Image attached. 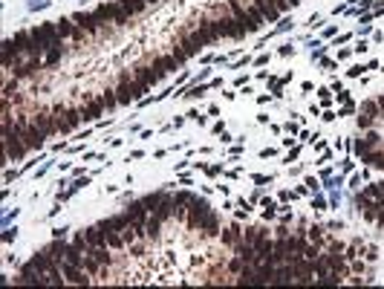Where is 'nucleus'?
<instances>
[{
  "label": "nucleus",
  "mask_w": 384,
  "mask_h": 289,
  "mask_svg": "<svg viewBox=\"0 0 384 289\" xmlns=\"http://www.w3.org/2000/svg\"><path fill=\"white\" fill-rule=\"evenodd\" d=\"M228 6H231V12L237 15V21L243 23V29H246V32H257V29H260L263 18H260V12H257V9H243V3H240V0H228Z\"/></svg>",
  "instance_id": "nucleus-1"
},
{
  "label": "nucleus",
  "mask_w": 384,
  "mask_h": 289,
  "mask_svg": "<svg viewBox=\"0 0 384 289\" xmlns=\"http://www.w3.org/2000/svg\"><path fill=\"white\" fill-rule=\"evenodd\" d=\"M145 90H148V84H142V81H130V78H125V84H122V87H119L116 93H119V101H122V104H128L130 98H139L142 93H145Z\"/></svg>",
  "instance_id": "nucleus-2"
},
{
  "label": "nucleus",
  "mask_w": 384,
  "mask_h": 289,
  "mask_svg": "<svg viewBox=\"0 0 384 289\" xmlns=\"http://www.w3.org/2000/svg\"><path fill=\"white\" fill-rule=\"evenodd\" d=\"M214 26H217V32H220V35H228V38H243V35H246L243 23H240V21H231V18H223V21H217Z\"/></svg>",
  "instance_id": "nucleus-3"
},
{
  "label": "nucleus",
  "mask_w": 384,
  "mask_h": 289,
  "mask_svg": "<svg viewBox=\"0 0 384 289\" xmlns=\"http://www.w3.org/2000/svg\"><path fill=\"white\" fill-rule=\"evenodd\" d=\"M255 9L260 12V18H263V21H269V23L280 18V9H277V3H275V0H255Z\"/></svg>",
  "instance_id": "nucleus-4"
},
{
  "label": "nucleus",
  "mask_w": 384,
  "mask_h": 289,
  "mask_svg": "<svg viewBox=\"0 0 384 289\" xmlns=\"http://www.w3.org/2000/svg\"><path fill=\"white\" fill-rule=\"evenodd\" d=\"M84 240H87V252H90V249H104V246H107L104 228H87V231H84Z\"/></svg>",
  "instance_id": "nucleus-5"
},
{
  "label": "nucleus",
  "mask_w": 384,
  "mask_h": 289,
  "mask_svg": "<svg viewBox=\"0 0 384 289\" xmlns=\"http://www.w3.org/2000/svg\"><path fill=\"white\" fill-rule=\"evenodd\" d=\"M78 122H81L78 113H61V116H55V130H58V133H69Z\"/></svg>",
  "instance_id": "nucleus-6"
},
{
  "label": "nucleus",
  "mask_w": 384,
  "mask_h": 289,
  "mask_svg": "<svg viewBox=\"0 0 384 289\" xmlns=\"http://www.w3.org/2000/svg\"><path fill=\"white\" fill-rule=\"evenodd\" d=\"M72 21H78V26H81L87 35H93L98 29V21H101V18H98V15H90V12H78Z\"/></svg>",
  "instance_id": "nucleus-7"
},
{
  "label": "nucleus",
  "mask_w": 384,
  "mask_h": 289,
  "mask_svg": "<svg viewBox=\"0 0 384 289\" xmlns=\"http://www.w3.org/2000/svg\"><path fill=\"white\" fill-rule=\"evenodd\" d=\"M64 275L72 281V284H84V287L90 284V278L81 272V266H72V263H66V260H64Z\"/></svg>",
  "instance_id": "nucleus-8"
},
{
  "label": "nucleus",
  "mask_w": 384,
  "mask_h": 289,
  "mask_svg": "<svg viewBox=\"0 0 384 289\" xmlns=\"http://www.w3.org/2000/svg\"><path fill=\"white\" fill-rule=\"evenodd\" d=\"M136 78H139L142 84H148V87H150V84H156V81H159L162 75L156 72V67H150V69H145V67H139V69H136Z\"/></svg>",
  "instance_id": "nucleus-9"
},
{
  "label": "nucleus",
  "mask_w": 384,
  "mask_h": 289,
  "mask_svg": "<svg viewBox=\"0 0 384 289\" xmlns=\"http://www.w3.org/2000/svg\"><path fill=\"white\" fill-rule=\"evenodd\" d=\"M101 110H104V104H101V101H96V104H87V107L81 110V119H84V122H90V119L101 116Z\"/></svg>",
  "instance_id": "nucleus-10"
},
{
  "label": "nucleus",
  "mask_w": 384,
  "mask_h": 289,
  "mask_svg": "<svg viewBox=\"0 0 384 289\" xmlns=\"http://www.w3.org/2000/svg\"><path fill=\"white\" fill-rule=\"evenodd\" d=\"M122 9H125L128 15H139V12L145 9V0H122Z\"/></svg>",
  "instance_id": "nucleus-11"
},
{
  "label": "nucleus",
  "mask_w": 384,
  "mask_h": 289,
  "mask_svg": "<svg viewBox=\"0 0 384 289\" xmlns=\"http://www.w3.org/2000/svg\"><path fill=\"white\" fill-rule=\"evenodd\" d=\"M263 237H266V231H263V228H249V231H246V240H249L255 249L263 243Z\"/></svg>",
  "instance_id": "nucleus-12"
},
{
  "label": "nucleus",
  "mask_w": 384,
  "mask_h": 289,
  "mask_svg": "<svg viewBox=\"0 0 384 289\" xmlns=\"http://www.w3.org/2000/svg\"><path fill=\"white\" fill-rule=\"evenodd\" d=\"M66 249H69V246H64V243H52V246H49V249H46V252H49V255L55 257V260H64V255H66Z\"/></svg>",
  "instance_id": "nucleus-13"
},
{
  "label": "nucleus",
  "mask_w": 384,
  "mask_h": 289,
  "mask_svg": "<svg viewBox=\"0 0 384 289\" xmlns=\"http://www.w3.org/2000/svg\"><path fill=\"white\" fill-rule=\"evenodd\" d=\"M148 237H159V220H148Z\"/></svg>",
  "instance_id": "nucleus-14"
},
{
  "label": "nucleus",
  "mask_w": 384,
  "mask_h": 289,
  "mask_svg": "<svg viewBox=\"0 0 384 289\" xmlns=\"http://www.w3.org/2000/svg\"><path fill=\"white\" fill-rule=\"evenodd\" d=\"M237 237H240V231H237V228H228V234H225V243H237Z\"/></svg>",
  "instance_id": "nucleus-15"
},
{
  "label": "nucleus",
  "mask_w": 384,
  "mask_h": 289,
  "mask_svg": "<svg viewBox=\"0 0 384 289\" xmlns=\"http://www.w3.org/2000/svg\"><path fill=\"white\" fill-rule=\"evenodd\" d=\"M116 101H119V98H113V96H110V93H107V96L101 98V104H104V107H113Z\"/></svg>",
  "instance_id": "nucleus-16"
},
{
  "label": "nucleus",
  "mask_w": 384,
  "mask_h": 289,
  "mask_svg": "<svg viewBox=\"0 0 384 289\" xmlns=\"http://www.w3.org/2000/svg\"><path fill=\"white\" fill-rule=\"evenodd\" d=\"M309 237H312L315 243H318V240H320V228H318V225H315V228H309Z\"/></svg>",
  "instance_id": "nucleus-17"
},
{
  "label": "nucleus",
  "mask_w": 384,
  "mask_h": 289,
  "mask_svg": "<svg viewBox=\"0 0 384 289\" xmlns=\"http://www.w3.org/2000/svg\"><path fill=\"white\" fill-rule=\"evenodd\" d=\"M289 3H292V6H295V3H298V0H289Z\"/></svg>",
  "instance_id": "nucleus-18"
},
{
  "label": "nucleus",
  "mask_w": 384,
  "mask_h": 289,
  "mask_svg": "<svg viewBox=\"0 0 384 289\" xmlns=\"http://www.w3.org/2000/svg\"><path fill=\"white\" fill-rule=\"evenodd\" d=\"M150 3H156V0H150Z\"/></svg>",
  "instance_id": "nucleus-19"
}]
</instances>
